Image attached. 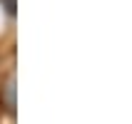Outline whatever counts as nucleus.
Masks as SVG:
<instances>
[{"mask_svg": "<svg viewBox=\"0 0 132 124\" xmlns=\"http://www.w3.org/2000/svg\"><path fill=\"white\" fill-rule=\"evenodd\" d=\"M3 104L10 114L15 112V77H7L5 87H3Z\"/></svg>", "mask_w": 132, "mask_h": 124, "instance_id": "obj_1", "label": "nucleus"}, {"mask_svg": "<svg viewBox=\"0 0 132 124\" xmlns=\"http://www.w3.org/2000/svg\"><path fill=\"white\" fill-rule=\"evenodd\" d=\"M0 5L5 7L10 15H15V0H0Z\"/></svg>", "mask_w": 132, "mask_h": 124, "instance_id": "obj_2", "label": "nucleus"}]
</instances>
